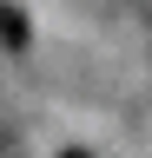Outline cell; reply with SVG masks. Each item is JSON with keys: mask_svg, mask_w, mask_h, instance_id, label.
Wrapping results in <instances>:
<instances>
[{"mask_svg": "<svg viewBox=\"0 0 152 158\" xmlns=\"http://www.w3.org/2000/svg\"><path fill=\"white\" fill-rule=\"evenodd\" d=\"M0 40H7V46H27V20L13 7H0Z\"/></svg>", "mask_w": 152, "mask_h": 158, "instance_id": "cell-1", "label": "cell"}, {"mask_svg": "<svg viewBox=\"0 0 152 158\" xmlns=\"http://www.w3.org/2000/svg\"><path fill=\"white\" fill-rule=\"evenodd\" d=\"M60 158H93V152H60Z\"/></svg>", "mask_w": 152, "mask_h": 158, "instance_id": "cell-2", "label": "cell"}]
</instances>
